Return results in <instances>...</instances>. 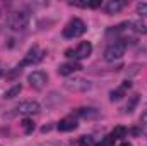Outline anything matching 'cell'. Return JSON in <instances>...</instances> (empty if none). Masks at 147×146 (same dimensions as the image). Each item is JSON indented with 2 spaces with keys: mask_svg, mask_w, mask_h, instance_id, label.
I'll return each mask as SVG.
<instances>
[{
  "mask_svg": "<svg viewBox=\"0 0 147 146\" xmlns=\"http://www.w3.org/2000/svg\"><path fill=\"white\" fill-rule=\"evenodd\" d=\"M43 55H45V52H41L39 50V46H33L28 53H26V57H24V60L19 64V67H24V65H33V64H38L41 59H43Z\"/></svg>",
  "mask_w": 147,
  "mask_h": 146,
  "instance_id": "cell-6",
  "label": "cell"
},
{
  "mask_svg": "<svg viewBox=\"0 0 147 146\" xmlns=\"http://www.w3.org/2000/svg\"><path fill=\"white\" fill-rule=\"evenodd\" d=\"M101 5V0H89V7L91 9H96V7H99Z\"/></svg>",
  "mask_w": 147,
  "mask_h": 146,
  "instance_id": "cell-22",
  "label": "cell"
},
{
  "mask_svg": "<svg viewBox=\"0 0 147 146\" xmlns=\"http://www.w3.org/2000/svg\"><path fill=\"white\" fill-rule=\"evenodd\" d=\"M125 48H127V43H123V41H115V43H111L110 46L105 50V59H106L108 62L121 59L123 53H125Z\"/></svg>",
  "mask_w": 147,
  "mask_h": 146,
  "instance_id": "cell-4",
  "label": "cell"
},
{
  "mask_svg": "<svg viewBox=\"0 0 147 146\" xmlns=\"http://www.w3.org/2000/svg\"><path fill=\"white\" fill-rule=\"evenodd\" d=\"M125 134H127V127H123V126H116L113 131H111V138L116 141V139H121V138H125Z\"/></svg>",
  "mask_w": 147,
  "mask_h": 146,
  "instance_id": "cell-15",
  "label": "cell"
},
{
  "mask_svg": "<svg viewBox=\"0 0 147 146\" xmlns=\"http://www.w3.org/2000/svg\"><path fill=\"white\" fill-rule=\"evenodd\" d=\"M121 146H134V145H132V143H123Z\"/></svg>",
  "mask_w": 147,
  "mask_h": 146,
  "instance_id": "cell-23",
  "label": "cell"
},
{
  "mask_svg": "<svg viewBox=\"0 0 147 146\" xmlns=\"http://www.w3.org/2000/svg\"><path fill=\"white\" fill-rule=\"evenodd\" d=\"M91 53H92V45H91V41H82V43H79V46L74 50L72 57L75 60H82V59H87Z\"/></svg>",
  "mask_w": 147,
  "mask_h": 146,
  "instance_id": "cell-8",
  "label": "cell"
},
{
  "mask_svg": "<svg viewBox=\"0 0 147 146\" xmlns=\"http://www.w3.org/2000/svg\"><path fill=\"white\" fill-rule=\"evenodd\" d=\"M86 23L79 17H74L69 21V24L63 28V36L65 38H79L86 33Z\"/></svg>",
  "mask_w": 147,
  "mask_h": 146,
  "instance_id": "cell-2",
  "label": "cell"
},
{
  "mask_svg": "<svg viewBox=\"0 0 147 146\" xmlns=\"http://www.w3.org/2000/svg\"><path fill=\"white\" fill-rule=\"evenodd\" d=\"M58 131L60 132H70L74 129H77V119L74 117V115H67V117H63L60 122H58Z\"/></svg>",
  "mask_w": 147,
  "mask_h": 146,
  "instance_id": "cell-9",
  "label": "cell"
},
{
  "mask_svg": "<svg viewBox=\"0 0 147 146\" xmlns=\"http://www.w3.org/2000/svg\"><path fill=\"white\" fill-rule=\"evenodd\" d=\"M7 24L10 29L14 31H24L29 24V14L24 12V10H17V12H12L7 19Z\"/></svg>",
  "mask_w": 147,
  "mask_h": 146,
  "instance_id": "cell-1",
  "label": "cell"
},
{
  "mask_svg": "<svg viewBox=\"0 0 147 146\" xmlns=\"http://www.w3.org/2000/svg\"><path fill=\"white\" fill-rule=\"evenodd\" d=\"M16 110L22 115H31V113H38L39 112V103L34 102V100H26V102H21Z\"/></svg>",
  "mask_w": 147,
  "mask_h": 146,
  "instance_id": "cell-7",
  "label": "cell"
},
{
  "mask_svg": "<svg viewBox=\"0 0 147 146\" xmlns=\"http://www.w3.org/2000/svg\"><path fill=\"white\" fill-rule=\"evenodd\" d=\"M137 102H139V96L135 95V96H132V100L128 102V105H127V112H134L135 108V105H137Z\"/></svg>",
  "mask_w": 147,
  "mask_h": 146,
  "instance_id": "cell-20",
  "label": "cell"
},
{
  "mask_svg": "<svg viewBox=\"0 0 147 146\" xmlns=\"http://www.w3.org/2000/svg\"><path fill=\"white\" fill-rule=\"evenodd\" d=\"M0 76H2V69H0Z\"/></svg>",
  "mask_w": 147,
  "mask_h": 146,
  "instance_id": "cell-24",
  "label": "cell"
},
{
  "mask_svg": "<svg viewBox=\"0 0 147 146\" xmlns=\"http://www.w3.org/2000/svg\"><path fill=\"white\" fill-rule=\"evenodd\" d=\"M21 91H22V86H21V84H16V86H12L10 89H7V91L3 93V98H5V100H12V98L19 96Z\"/></svg>",
  "mask_w": 147,
  "mask_h": 146,
  "instance_id": "cell-14",
  "label": "cell"
},
{
  "mask_svg": "<svg viewBox=\"0 0 147 146\" xmlns=\"http://www.w3.org/2000/svg\"><path fill=\"white\" fill-rule=\"evenodd\" d=\"M79 145L80 146H92V138L91 136H82L79 139Z\"/></svg>",
  "mask_w": 147,
  "mask_h": 146,
  "instance_id": "cell-19",
  "label": "cell"
},
{
  "mask_svg": "<svg viewBox=\"0 0 147 146\" xmlns=\"http://www.w3.org/2000/svg\"><path fill=\"white\" fill-rule=\"evenodd\" d=\"M125 5H127V2H123V0H110V2H106L105 10H106V14H116V12H120Z\"/></svg>",
  "mask_w": 147,
  "mask_h": 146,
  "instance_id": "cell-12",
  "label": "cell"
},
{
  "mask_svg": "<svg viewBox=\"0 0 147 146\" xmlns=\"http://www.w3.org/2000/svg\"><path fill=\"white\" fill-rule=\"evenodd\" d=\"M65 89H69L70 93H86L92 88L91 81L84 79V77H72L69 81H65Z\"/></svg>",
  "mask_w": 147,
  "mask_h": 146,
  "instance_id": "cell-3",
  "label": "cell"
},
{
  "mask_svg": "<svg viewBox=\"0 0 147 146\" xmlns=\"http://www.w3.org/2000/svg\"><path fill=\"white\" fill-rule=\"evenodd\" d=\"M80 69H82V65L79 62H65V64H62L58 67V74L60 76H70L75 71H80Z\"/></svg>",
  "mask_w": 147,
  "mask_h": 146,
  "instance_id": "cell-10",
  "label": "cell"
},
{
  "mask_svg": "<svg viewBox=\"0 0 147 146\" xmlns=\"http://www.w3.org/2000/svg\"><path fill=\"white\" fill-rule=\"evenodd\" d=\"M137 33H142V35H147V24L146 23H142V21H134L132 24H130Z\"/></svg>",
  "mask_w": 147,
  "mask_h": 146,
  "instance_id": "cell-17",
  "label": "cell"
},
{
  "mask_svg": "<svg viewBox=\"0 0 147 146\" xmlns=\"http://www.w3.org/2000/svg\"><path fill=\"white\" fill-rule=\"evenodd\" d=\"M28 83L34 89H43L48 83V74L43 72V71H34V72H31L28 76Z\"/></svg>",
  "mask_w": 147,
  "mask_h": 146,
  "instance_id": "cell-5",
  "label": "cell"
},
{
  "mask_svg": "<svg viewBox=\"0 0 147 146\" xmlns=\"http://www.w3.org/2000/svg\"><path fill=\"white\" fill-rule=\"evenodd\" d=\"M130 81H125L118 89H115V91H111L110 93V100L111 102H118V100H121L123 96H125V93H127V89H130Z\"/></svg>",
  "mask_w": 147,
  "mask_h": 146,
  "instance_id": "cell-11",
  "label": "cell"
},
{
  "mask_svg": "<svg viewBox=\"0 0 147 146\" xmlns=\"http://www.w3.org/2000/svg\"><path fill=\"white\" fill-rule=\"evenodd\" d=\"M21 126H22V131L26 132V134H29V132H33L34 131V122L31 120V119H22V122H21Z\"/></svg>",
  "mask_w": 147,
  "mask_h": 146,
  "instance_id": "cell-16",
  "label": "cell"
},
{
  "mask_svg": "<svg viewBox=\"0 0 147 146\" xmlns=\"http://www.w3.org/2000/svg\"><path fill=\"white\" fill-rule=\"evenodd\" d=\"M75 115L79 117H84V119H96L99 113L96 108H91V107H82V108H77L75 110Z\"/></svg>",
  "mask_w": 147,
  "mask_h": 146,
  "instance_id": "cell-13",
  "label": "cell"
},
{
  "mask_svg": "<svg viewBox=\"0 0 147 146\" xmlns=\"http://www.w3.org/2000/svg\"><path fill=\"white\" fill-rule=\"evenodd\" d=\"M137 14L142 16V17H147V2H140V3H137Z\"/></svg>",
  "mask_w": 147,
  "mask_h": 146,
  "instance_id": "cell-18",
  "label": "cell"
},
{
  "mask_svg": "<svg viewBox=\"0 0 147 146\" xmlns=\"http://www.w3.org/2000/svg\"><path fill=\"white\" fill-rule=\"evenodd\" d=\"M140 126H142V129L147 132V112L142 113V117H140Z\"/></svg>",
  "mask_w": 147,
  "mask_h": 146,
  "instance_id": "cell-21",
  "label": "cell"
}]
</instances>
